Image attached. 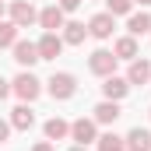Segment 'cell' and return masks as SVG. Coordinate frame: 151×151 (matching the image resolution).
I'll list each match as a JSON object with an SVG mask.
<instances>
[{
    "instance_id": "obj_1",
    "label": "cell",
    "mask_w": 151,
    "mask_h": 151,
    "mask_svg": "<svg viewBox=\"0 0 151 151\" xmlns=\"http://www.w3.org/2000/svg\"><path fill=\"white\" fill-rule=\"evenodd\" d=\"M11 95H18L21 102H35L39 95H42V81L32 70H21V74L11 81Z\"/></svg>"
},
{
    "instance_id": "obj_2",
    "label": "cell",
    "mask_w": 151,
    "mask_h": 151,
    "mask_svg": "<svg viewBox=\"0 0 151 151\" xmlns=\"http://www.w3.org/2000/svg\"><path fill=\"white\" fill-rule=\"evenodd\" d=\"M46 91H49L56 102H67V99H74V91H77V77L67 74V70H60V74H53L46 81Z\"/></svg>"
},
{
    "instance_id": "obj_3",
    "label": "cell",
    "mask_w": 151,
    "mask_h": 151,
    "mask_svg": "<svg viewBox=\"0 0 151 151\" xmlns=\"http://www.w3.org/2000/svg\"><path fill=\"white\" fill-rule=\"evenodd\" d=\"M116 63H119V60H116L113 49H95V53L88 56V70H91L95 77H109V74H116Z\"/></svg>"
},
{
    "instance_id": "obj_4",
    "label": "cell",
    "mask_w": 151,
    "mask_h": 151,
    "mask_svg": "<svg viewBox=\"0 0 151 151\" xmlns=\"http://www.w3.org/2000/svg\"><path fill=\"white\" fill-rule=\"evenodd\" d=\"M95 137H99V123L91 119V116H81V119H74L70 123V141L74 144H95Z\"/></svg>"
},
{
    "instance_id": "obj_5",
    "label": "cell",
    "mask_w": 151,
    "mask_h": 151,
    "mask_svg": "<svg viewBox=\"0 0 151 151\" xmlns=\"http://www.w3.org/2000/svg\"><path fill=\"white\" fill-rule=\"evenodd\" d=\"M113 32H116V18L109 14V11H102V14H95L91 21H88V35L91 39H113Z\"/></svg>"
},
{
    "instance_id": "obj_6",
    "label": "cell",
    "mask_w": 151,
    "mask_h": 151,
    "mask_svg": "<svg viewBox=\"0 0 151 151\" xmlns=\"http://www.w3.org/2000/svg\"><path fill=\"white\" fill-rule=\"evenodd\" d=\"M11 21H14L18 28L35 25V21H39V11L32 7V0H14V4H11Z\"/></svg>"
},
{
    "instance_id": "obj_7",
    "label": "cell",
    "mask_w": 151,
    "mask_h": 151,
    "mask_svg": "<svg viewBox=\"0 0 151 151\" xmlns=\"http://www.w3.org/2000/svg\"><path fill=\"white\" fill-rule=\"evenodd\" d=\"M106 84H102V95L109 99V102H123L127 99V91H130V81L127 77H119V74H109V77H102Z\"/></svg>"
},
{
    "instance_id": "obj_8",
    "label": "cell",
    "mask_w": 151,
    "mask_h": 151,
    "mask_svg": "<svg viewBox=\"0 0 151 151\" xmlns=\"http://www.w3.org/2000/svg\"><path fill=\"white\" fill-rule=\"evenodd\" d=\"M11 49H14V60H18V67H25V70H28V67H35V63H39V46H35V42H25V39H18Z\"/></svg>"
},
{
    "instance_id": "obj_9",
    "label": "cell",
    "mask_w": 151,
    "mask_h": 151,
    "mask_svg": "<svg viewBox=\"0 0 151 151\" xmlns=\"http://www.w3.org/2000/svg\"><path fill=\"white\" fill-rule=\"evenodd\" d=\"M35 46H39V60H56V56L63 53V39H60V32H46Z\"/></svg>"
},
{
    "instance_id": "obj_10",
    "label": "cell",
    "mask_w": 151,
    "mask_h": 151,
    "mask_svg": "<svg viewBox=\"0 0 151 151\" xmlns=\"http://www.w3.org/2000/svg\"><path fill=\"white\" fill-rule=\"evenodd\" d=\"M63 21H67V14L60 11V4H49V7H42V11H39V25H42L46 32H60V28H63Z\"/></svg>"
},
{
    "instance_id": "obj_11",
    "label": "cell",
    "mask_w": 151,
    "mask_h": 151,
    "mask_svg": "<svg viewBox=\"0 0 151 151\" xmlns=\"http://www.w3.org/2000/svg\"><path fill=\"white\" fill-rule=\"evenodd\" d=\"M91 113H95L91 119H95L99 127H109V123H116V119L123 116V109H119V102H109V99H102V102H99Z\"/></svg>"
},
{
    "instance_id": "obj_12",
    "label": "cell",
    "mask_w": 151,
    "mask_h": 151,
    "mask_svg": "<svg viewBox=\"0 0 151 151\" xmlns=\"http://www.w3.org/2000/svg\"><path fill=\"white\" fill-rule=\"evenodd\" d=\"M32 127H35V113H32L28 102H21V106L11 109V130H32Z\"/></svg>"
},
{
    "instance_id": "obj_13",
    "label": "cell",
    "mask_w": 151,
    "mask_h": 151,
    "mask_svg": "<svg viewBox=\"0 0 151 151\" xmlns=\"http://www.w3.org/2000/svg\"><path fill=\"white\" fill-rule=\"evenodd\" d=\"M127 81H130V88H134V84H151V63L144 60V56L130 60V70H127Z\"/></svg>"
},
{
    "instance_id": "obj_14",
    "label": "cell",
    "mask_w": 151,
    "mask_h": 151,
    "mask_svg": "<svg viewBox=\"0 0 151 151\" xmlns=\"http://www.w3.org/2000/svg\"><path fill=\"white\" fill-rule=\"evenodd\" d=\"M60 39H63V46H81V42L88 39V25H81V21H63Z\"/></svg>"
},
{
    "instance_id": "obj_15",
    "label": "cell",
    "mask_w": 151,
    "mask_h": 151,
    "mask_svg": "<svg viewBox=\"0 0 151 151\" xmlns=\"http://www.w3.org/2000/svg\"><path fill=\"white\" fill-rule=\"evenodd\" d=\"M151 32V14L148 11H137V14H134V11H130V14H127V35H148Z\"/></svg>"
},
{
    "instance_id": "obj_16",
    "label": "cell",
    "mask_w": 151,
    "mask_h": 151,
    "mask_svg": "<svg viewBox=\"0 0 151 151\" xmlns=\"http://www.w3.org/2000/svg\"><path fill=\"white\" fill-rule=\"evenodd\" d=\"M123 141H127V151H151V134L144 127H134Z\"/></svg>"
},
{
    "instance_id": "obj_17",
    "label": "cell",
    "mask_w": 151,
    "mask_h": 151,
    "mask_svg": "<svg viewBox=\"0 0 151 151\" xmlns=\"http://www.w3.org/2000/svg\"><path fill=\"white\" fill-rule=\"evenodd\" d=\"M42 130H46V141H53V144H56V141H63V137H70V123H67V119H60V116L46 119V127H42Z\"/></svg>"
},
{
    "instance_id": "obj_18",
    "label": "cell",
    "mask_w": 151,
    "mask_h": 151,
    "mask_svg": "<svg viewBox=\"0 0 151 151\" xmlns=\"http://www.w3.org/2000/svg\"><path fill=\"white\" fill-rule=\"evenodd\" d=\"M113 53H116V60H137V56H141V49H137V39H134V35L116 39Z\"/></svg>"
},
{
    "instance_id": "obj_19",
    "label": "cell",
    "mask_w": 151,
    "mask_h": 151,
    "mask_svg": "<svg viewBox=\"0 0 151 151\" xmlns=\"http://www.w3.org/2000/svg\"><path fill=\"white\" fill-rule=\"evenodd\" d=\"M95 148L99 151H127V141H123L119 134H113V130H106V134L95 137Z\"/></svg>"
},
{
    "instance_id": "obj_20",
    "label": "cell",
    "mask_w": 151,
    "mask_h": 151,
    "mask_svg": "<svg viewBox=\"0 0 151 151\" xmlns=\"http://www.w3.org/2000/svg\"><path fill=\"white\" fill-rule=\"evenodd\" d=\"M18 42V25L7 18V21H0V49H7V46H14Z\"/></svg>"
},
{
    "instance_id": "obj_21",
    "label": "cell",
    "mask_w": 151,
    "mask_h": 151,
    "mask_svg": "<svg viewBox=\"0 0 151 151\" xmlns=\"http://www.w3.org/2000/svg\"><path fill=\"white\" fill-rule=\"evenodd\" d=\"M106 11H109V14H130V11H134V0H106Z\"/></svg>"
},
{
    "instance_id": "obj_22",
    "label": "cell",
    "mask_w": 151,
    "mask_h": 151,
    "mask_svg": "<svg viewBox=\"0 0 151 151\" xmlns=\"http://www.w3.org/2000/svg\"><path fill=\"white\" fill-rule=\"evenodd\" d=\"M56 4H60V11H63V14H70V11H77L84 0H56Z\"/></svg>"
},
{
    "instance_id": "obj_23",
    "label": "cell",
    "mask_w": 151,
    "mask_h": 151,
    "mask_svg": "<svg viewBox=\"0 0 151 151\" xmlns=\"http://www.w3.org/2000/svg\"><path fill=\"white\" fill-rule=\"evenodd\" d=\"M11 141V119H0V144Z\"/></svg>"
},
{
    "instance_id": "obj_24",
    "label": "cell",
    "mask_w": 151,
    "mask_h": 151,
    "mask_svg": "<svg viewBox=\"0 0 151 151\" xmlns=\"http://www.w3.org/2000/svg\"><path fill=\"white\" fill-rule=\"evenodd\" d=\"M7 95H11V81H4V77H0V102H4Z\"/></svg>"
},
{
    "instance_id": "obj_25",
    "label": "cell",
    "mask_w": 151,
    "mask_h": 151,
    "mask_svg": "<svg viewBox=\"0 0 151 151\" xmlns=\"http://www.w3.org/2000/svg\"><path fill=\"white\" fill-rule=\"evenodd\" d=\"M32 151H56V148H53V141H39Z\"/></svg>"
},
{
    "instance_id": "obj_26",
    "label": "cell",
    "mask_w": 151,
    "mask_h": 151,
    "mask_svg": "<svg viewBox=\"0 0 151 151\" xmlns=\"http://www.w3.org/2000/svg\"><path fill=\"white\" fill-rule=\"evenodd\" d=\"M134 4H141V7H151V0H134Z\"/></svg>"
},
{
    "instance_id": "obj_27",
    "label": "cell",
    "mask_w": 151,
    "mask_h": 151,
    "mask_svg": "<svg viewBox=\"0 0 151 151\" xmlns=\"http://www.w3.org/2000/svg\"><path fill=\"white\" fill-rule=\"evenodd\" d=\"M70 151H88V148H84V144H74V148H70Z\"/></svg>"
},
{
    "instance_id": "obj_28",
    "label": "cell",
    "mask_w": 151,
    "mask_h": 151,
    "mask_svg": "<svg viewBox=\"0 0 151 151\" xmlns=\"http://www.w3.org/2000/svg\"><path fill=\"white\" fill-rule=\"evenodd\" d=\"M4 11H7V7H4V0H0V21H4Z\"/></svg>"
},
{
    "instance_id": "obj_29",
    "label": "cell",
    "mask_w": 151,
    "mask_h": 151,
    "mask_svg": "<svg viewBox=\"0 0 151 151\" xmlns=\"http://www.w3.org/2000/svg\"><path fill=\"white\" fill-rule=\"evenodd\" d=\"M148 35H151V32H148Z\"/></svg>"
}]
</instances>
